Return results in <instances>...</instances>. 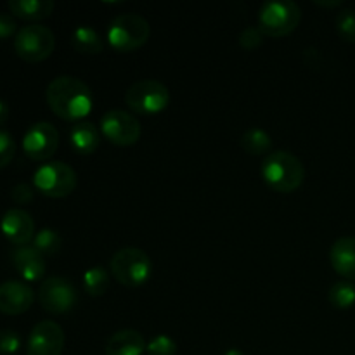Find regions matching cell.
Masks as SVG:
<instances>
[{
	"label": "cell",
	"instance_id": "obj_5",
	"mask_svg": "<svg viewBox=\"0 0 355 355\" xmlns=\"http://www.w3.org/2000/svg\"><path fill=\"white\" fill-rule=\"evenodd\" d=\"M302 19V10L293 0H269L259 10V28L269 37H286Z\"/></svg>",
	"mask_w": 355,
	"mask_h": 355
},
{
	"label": "cell",
	"instance_id": "obj_16",
	"mask_svg": "<svg viewBox=\"0 0 355 355\" xmlns=\"http://www.w3.org/2000/svg\"><path fill=\"white\" fill-rule=\"evenodd\" d=\"M329 262L347 281L355 279V236H342L333 243Z\"/></svg>",
	"mask_w": 355,
	"mask_h": 355
},
{
	"label": "cell",
	"instance_id": "obj_32",
	"mask_svg": "<svg viewBox=\"0 0 355 355\" xmlns=\"http://www.w3.org/2000/svg\"><path fill=\"white\" fill-rule=\"evenodd\" d=\"M7 118H9V106H7V103H3V101L0 99V127L6 123Z\"/></svg>",
	"mask_w": 355,
	"mask_h": 355
},
{
	"label": "cell",
	"instance_id": "obj_13",
	"mask_svg": "<svg viewBox=\"0 0 355 355\" xmlns=\"http://www.w3.org/2000/svg\"><path fill=\"white\" fill-rule=\"evenodd\" d=\"M0 229H2L3 236L17 246L28 245L35 238L33 217L23 208H9L2 215Z\"/></svg>",
	"mask_w": 355,
	"mask_h": 355
},
{
	"label": "cell",
	"instance_id": "obj_28",
	"mask_svg": "<svg viewBox=\"0 0 355 355\" xmlns=\"http://www.w3.org/2000/svg\"><path fill=\"white\" fill-rule=\"evenodd\" d=\"M238 40L243 49H257L263 44V31L259 26H246L239 33Z\"/></svg>",
	"mask_w": 355,
	"mask_h": 355
},
{
	"label": "cell",
	"instance_id": "obj_24",
	"mask_svg": "<svg viewBox=\"0 0 355 355\" xmlns=\"http://www.w3.org/2000/svg\"><path fill=\"white\" fill-rule=\"evenodd\" d=\"M33 246L44 257L58 255L59 250L62 248V238L58 231H54L51 227H45L35 234Z\"/></svg>",
	"mask_w": 355,
	"mask_h": 355
},
{
	"label": "cell",
	"instance_id": "obj_3",
	"mask_svg": "<svg viewBox=\"0 0 355 355\" xmlns=\"http://www.w3.org/2000/svg\"><path fill=\"white\" fill-rule=\"evenodd\" d=\"M111 276L120 284L135 288L144 284L153 272V263L148 253L137 246H123L116 250L110 262Z\"/></svg>",
	"mask_w": 355,
	"mask_h": 355
},
{
	"label": "cell",
	"instance_id": "obj_17",
	"mask_svg": "<svg viewBox=\"0 0 355 355\" xmlns=\"http://www.w3.org/2000/svg\"><path fill=\"white\" fill-rule=\"evenodd\" d=\"M148 343L137 329H120L106 343V355H142Z\"/></svg>",
	"mask_w": 355,
	"mask_h": 355
},
{
	"label": "cell",
	"instance_id": "obj_30",
	"mask_svg": "<svg viewBox=\"0 0 355 355\" xmlns=\"http://www.w3.org/2000/svg\"><path fill=\"white\" fill-rule=\"evenodd\" d=\"M33 196H35L33 187H31L30 184H26V182L16 184V186L12 187V191H10V198H12L14 203H17V205L31 203Z\"/></svg>",
	"mask_w": 355,
	"mask_h": 355
},
{
	"label": "cell",
	"instance_id": "obj_6",
	"mask_svg": "<svg viewBox=\"0 0 355 355\" xmlns=\"http://www.w3.org/2000/svg\"><path fill=\"white\" fill-rule=\"evenodd\" d=\"M55 35L45 24H26L19 28L14 37V51L23 61L40 62L45 61L54 52Z\"/></svg>",
	"mask_w": 355,
	"mask_h": 355
},
{
	"label": "cell",
	"instance_id": "obj_34",
	"mask_svg": "<svg viewBox=\"0 0 355 355\" xmlns=\"http://www.w3.org/2000/svg\"><path fill=\"white\" fill-rule=\"evenodd\" d=\"M224 355H246V354L241 352V350H238V349H229Z\"/></svg>",
	"mask_w": 355,
	"mask_h": 355
},
{
	"label": "cell",
	"instance_id": "obj_18",
	"mask_svg": "<svg viewBox=\"0 0 355 355\" xmlns=\"http://www.w3.org/2000/svg\"><path fill=\"white\" fill-rule=\"evenodd\" d=\"M69 142L73 149L80 155H90L99 148L101 134L99 128L92 121H76L69 130Z\"/></svg>",
	"mask_w": 355,
	"mask_h": 355
},
{
	"label": "cell",
	"instance_id": "obj_12",
	"mask_svg": "<svg viewBox=\"0 0 355 355\" xmlns=\"http://www.w3.org/2000/svg\"><path fill=\"white\" fill-rule=\"evenodd\" d=\"M66 336L55 321H40L33 326L26 342L28 355H61Z\"/></svg>",
	"mask_w": 355,
	"mask_h": 355
},
{
	"label": "cell",
	"instance_id": "obj_10",
	"mask_svg": "<svg viewBox=\"0 0 355 355\" xmlns=\"http://www.w3.org/2000/svg\"><path fill=\"white\" fill-rule=\"evenodd\" d=\"M101 132L116 146H130L141 137V123L128 111L114 107L101 118Z\"/></svg>",
	"mask_w": 355,
	"mask_h": 355
},
{
	"label": "cell",
	"instance_id": "obj_26",
	"mask_svg": "<svg viewBox=\"0 0 355 355\" xmlns=\"http://www.w3.org/2000/svg\"><path fill=\"white\" fill-rule=\"evenodd\" d=\"M149 355H175L177 343L168 335H158L146 347Z\"/></svg>",
	"mask_w": 355,
	"mask_h": 355
},
{
	"label": "cell",
	"instance_id": "obj_8",
	"mask_svg": "<svg viewBox=\"0 0 355 355\" xmlns=\"http://www.w3.org/2000/svg\"><path fill=\"white\" fill-rule=\"evenodd\" d=\"M35 189L47 198H64L76 187V172L64 162H49L33 173Z\"/></svg>",
	"mask_w": 355,
	"mask_h": 355
},
{
	"label": "cell",
	"instance_id": "obj_2",
	"mask_svg": "<svg viewBox=\"0 0 355 355\" xmlns=\"http://www.w3.org/2000/svg\"><path fill=\"white\" fill-rule=\"evenodd\" d=\"M260 175L277 193H291L304 182L305 166L293 153L279 149L263 156Z\"/></svg>",
	"mask_w": 355,
	"mask_h": 355
},
{
	"label": "cell",
	"instance_id": "obj_9",
	"mask_svg": "<svg viewBox=\"0 0 355 355\" xmlns=\"http://www.w3.org/2000/svg\"><path fill=\"white\" fill-rule=\"evenodd\" d=\"M38 302L42 309L51 314L69 312L78 302V291L75 284L61 276H52L42 281L38 290Z\"/></svg>",
	"mask_w": 355,
	"mask_h": 355
},
{
	"label": "cell",
	"instance_id": "obj_20",
	"mask_svg": "<svg viewBox=\"0 0 355 355\" xmlns=\"http://www.w3.org/2000/svg\"><path fill=\"white\" fill-rule=\"evenodd\" d=\"M9 9L14 16L38 21L51 16L54 10V2L52 0H10Z\"/></svg>",
	"mask_w": 355,
	"mask_h": 355
},
{
	"label": "cell",
	"instance_id": "obj_31",
	"mask_svg": "<svg viewBox=\"0 0 355 355\" xmlns=\"http://www.w3.org/2000/svg\"><path fill=\"white\" fill-rule=\"evenodd\" d=\"M17 33V24L10 14H0V38H9L10 35Z\"/></svg>",
	"mask_w": 355,
	"mask_h": 355
},
{
	"label": "cell",
	"instance_id": "obj_1",
	"mask_svg": "<svg viewBox=\"0 0 355 355\" xmlns=\"http://www.w3.org/2000/svg\"><path fill=\"white\" fill-rule=\"evenodd\" d=\"M47 104L59 118L82 121L94 107L90 87L82 78L71 75L55 76L45 90Z\"/></svg>",
	"mask_w": 355,
	"mask_h": 355
},
{
	"label": "cell",
	"instance_id": "obj_29",
	"mask_svg": "<svg viewBox=\"0 0 355 355\" xmlns=\"http://www.w3.org/2000/svg\"><path fill=\"white\" fill-rule=\"evenodd\" d=\"M21 347V336L14 329H0V354H16Z\"/></svg>",
	"mask_w": 355,
	"mask_h": 355
},
{
	"label": "cell",
	"instance_id": "obj_11",
	"mask_svg": "<svg viewBox=\"0 0 355 355\" xmlns=\"http://www.w3.org/2000/svg\"><path fill=\"white\" fill-rule=\"evenodd\" d=\"M59 146V132L49 121H37L26 130L23 137V149L33 162H45Z\"/></svg>",
	"mask_w": 355,
	"mask_h": 355
},
{
	"label": "cell",
	"instance_id": "obj_33",
	"mask_svg": "<svg viewBox=\"0 0 355 355\" xmlns=\"http://www.w3.org/2000/svg\"><path fill=\"white\" fill-rule=\"evenodd\" d=\"M315 3H318V6H324V7H335V6H340V0H333V2H324V0H315Z\"/></svg>",
	"mask_w": 355,
	"mask_h": 355
},
{
	"label": "cell",
	"instance_id": "obj_15",
	"mask_svg": "<svg viewBox=\"0 0 355 355\" xmlns=\"http://www.w3.org/2000/svg\"><path fill=\"white\" fill-rule=\"evenodd\" d=\"M14 269L26 281H38L45 274V259L33 245L17 246L12 252Z\"/></svg>",
	"mask_w": 355,
	"mask_h": 355
},
{
	"label": "cell",
	"instance_id": "obj_14",
	"mask_svg": "<svg viewBox=\"0 0 355 355\" xmlns=\"http://www.w3.org/2000/svg\"><path fill=\"white\" fill-rule=\"evenodd\" d=\"M35 293L23 281H6L0 284V312L6 315H19L30 311Z\"/></svg>",
	"mask_w": 355,
	"mask_h": 355
},
{
	"label": "cell",
	"instance_id": "obj_4",
	"mask_svg": "<svg viewBox=\"0 0 355 355\" xmlns=\"http://www.w3.org/2000/svg\"><path fill=\"white\" fill-rule=\"evenodd\" d=\"M151 35L148 19L141 14H116L107 24V42L120 52H130L142 47Z\"/></svg>",
	"mask_w": 355,
	"mask_h": 355
},
{
	"label": "cell",
	"instance_id": "obj_27",
	"mask_svg": "<svg viewBox=\"0 0 355 355\" xmlns=\"http://www.w3.org/2000/svg\"><path fill=\"white\" fill-rule=\"evenodd\" d=\"M16 155V141L6 130H0V168L9 165Z\"/></svg>",
	"mask_w": 355,
	"mask_h": 355
},
{
	"label": "cell",
	"instance_id": "obj_19",
	"mask_svg": "<svg viewBox=\"0 0 355 355\" xmlns=\"http://www.w3.org/2000/svg\"><path fill=\"white\" fill-rule=\"evenodd\" d=\"M71 45L80 54L94 55L103 52L104 40L90 24H78L71 33Z\"/></svg>",
	"mask_w": 355,
	"mask_h": 355
},
{
	"label": "cell",
	"instance_id": "obj_23",
	"mask_svg": "<svg viewBox=\"0 0 355 355\" xmlns=\"http://www.w3.org/2000/svg\"><path fill=\"white\" fill-rule=\"evenodd\" d=\"M328 300L336 309H350L355 304V286L350 281H336L328 291Z\"/></svg>",
	"mask_w": 355,
	"mask_h": 355
},
{
	"label": "cell",
	"instance_id": "obj_7",
	"mask_svg": "<svg viewBox=\"0 0 355 355\" xmlns=\"http://www.w3.org/2000/svg\"><path fill=\"white\" fill-rule=\"evenodd\" d=\"M168 87L155 78L134 82L125 92V103L130 110L142 114H155L168 106Z\"/></svg>",
	"mask_w": 355,
	"mask_h": 355
},
{
	"label": "cell",
	"instance_id": "obj_21",
	"mask_svg": "<svg viewBox=\"0 0 355 355\" xmlns=\"http://www.w3.org/2000/svg\"><path fill=\"white\" fill-rule=\"evenodd\" d=\"M241 146L250 155L267 156L272 149V137L263 128L253 127L241 135Z\"/></svg>",
	"mask_w": 355,
	"mask_h": 355
},
{
	"label": "cell",
	"instance_id": "obj_22",
	"mask_svg": "<svg viewBox=\"0 0 355 355\" xmlns=\"http://www.w3.org/2000/svg\"><path fill=\"white\" fill-rule=\"evenodd\" d=\"M110 288V272L104 267H90L83 274V290L90 297H103Z\"/></svg>",
	"mask_w": 355,
	"mask_h": 355
},
{
	"label": "cell",
	"instance_id": "obj_25",
	"mask_svg": "<svg viewBox=\"0 0 355 355\" xmlns=\"http://www.w3.org/2000/svg\"><path fill=\"white\" fill-rule=\"evenodd\" d=\"M336 30L345 42H355V9L345 7L336 14Z\"/></svg>",
	"mask_w": 355,
	"mask_h": 355
}]
</instances>
